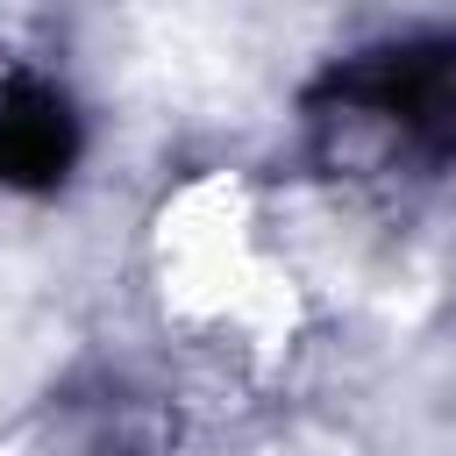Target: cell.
<instances>
[{
	"mask_svg": "<svg viewBox=\"0 0 456 456\" xmlns=\"http://www.w3.org/2000/svg\"><path fill=\"white\" fill-rule=\"evenodd\" d=\"M335 100L356 107V114H378V121L442 135V114H449V50L442 43L378 50V57H363V64H349L335 78Z\"/></svg>",
	"mask_w": 456,
	"mask_h": 456,
	"instance_id": "2",
	"label": "cell"
},
{
	"mask_svg": "<svg viewBox=\"0 0 456 456\" xmlns=\"http://www.w3.org/2000/svg\"><path fill=\"white\" fill-rule=\"evenodd\" d=\"M78 157V121L57 86H43L21 57L0 50V185H57Z\"/></svg>",
	"mask_w": 456,
	"mask_h": 456,
	"instance_id": "1",
	"label": "cell"
}]
</instances>
